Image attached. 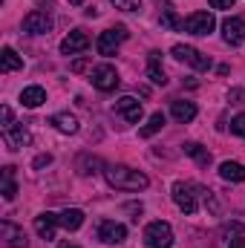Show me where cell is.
Segmentation results:
<instances>
[{
	"mask_svg": "<svg viewBox=\"0 0 245 248\" xmlns=\"http://www.w3.org/2000/svg\"><path fill=\"white\" fill-rule=\"evenodd\" d=\"M104 173H107V182L113 187H119V190H144L150 185V179L141 170H133L127 165H110Z\"/></svg>",
	"mask_w": 245,
	"mask_h": 248,
	"instance_id": "obj_1",
	"label": "cell"
},
{
	"mask_svg": "<svg viewBox=\"0 0 245 248\" xmlns=\"http://www.w3.org/2000/svg\"><path fill=\"white\" fill-rule=\"evenodd\" d=\"M199 196H205V190L193 182H176L173 185V202L182 208L184 214H196L199 211Z\"/></svg>",
	"mask_w": 245,
	"mask_h": 248,
	"instance_id": "obj_2",
	"label": "cell"
},
{
	"mask_svg": "<svg viewBox=\"0 0 245 248\" xmlns=\"http://www.w3.org/2000/svg\"><path fill=\"white\" fill-rule=\"evenodd\" d=\"M144 243H147V248H170L173 246V228L168 222L156 219L144 228Z\"/></svg>",
	"mask_w": 245,
	"mask_h": 248,
	"instance_id": "obj_3",
	"label": "cell"
},
{
	"mask_svg": "<svg viewBox=\"0 0 245 248\" xmlns=\"http://www.w3.org/2000/svg\"><path fill=\"white\" fill-rule=\"evenodd\" d=\"M173 58L182 63H190L193 69H199V72H205V69H211V58L208 55H202L199 49H193V46H184V44H176L173 46Z\"/></svg>",
	"mask_w": 245,
	"mask_h": 248,
	"instance_id": "obj_4",
	"label": "cell"
},
{
	"mask_svg": "<svg viewBox=\"0 0 245 248\" xmlns=\"http://www.w3.org/2000/svg\"><path fill=\"white\" fill-rule=\"evenodd\" d=\"M122 41H127V29L124 26H116V29H107V32L98 35L95 49H98V55H116V49H119Z\"/></svg>",
	"mask_w": 245,
	"mask_h": 248,
	"instance_id": "obj_5",
	"label": "cell"
},
{
	"mask_svg": "<svg viewBox=\"0 0 245 248\" xmlns=\"http://www.w3.org/2000/svg\"><path fill=\"white\" fill-rule=\"evenodd\" d=\"M92 87L95 90H101V93H110V90H116L119 87V72H116V66H110V63H101V66H95L92 69Z\"/></svg>",
	"mask_w": 245,
	"mask_h": 248,
	"instance_id": "obj_6",
	"label": "cell"
},
{
	"mask_svg": "<svg viewBox=\"0 0 245 248\" xmlns=\"http://www.w3.org/2000/svg\"><path fill=\"white\" fill-rule=\"evenodd\" d=\"M49 29H52V17L46 12H41V9H35V12H29L23 17V32L26 35H46Z\"/></svg>",
	"mask_w": 245,
	"mask_h": 248,
	"instance_id": "obj_7",
	"label": "cell"
},
{
	"mask_svg": "<svg viewBox=\"0 0 245 248\" xmlns=\"http://www.w3.org/2000/svg\"><path fill=\"white\" fill-rule=\"evenodd\" d=\"M214 26H216V20H214L211 12H193V15L184 20V29H187L190 35H211Z\"/></svg>",
	"mask_w": 245,
	"mask_h": 248,
	"instance_id": "obj_8",
	"label": "cell"
},
{
	"mask_svg": "<svg viewBox=\"0 0 245 248\" xmlns=\"http://www.w3.org/2000/svg\"><path fill=\"white\" fill-rule=\"evenodd\" d=\"M124 237H127V228H124L122 222L104 219V222L98 225V240L107 243V246H119V243H124Z\"/></svg>",
	"mask_w": 245,
	"mask_h": 248,
	"instance_id": "obj_9",
	"label": "cell"
},
{
	"mask_svg": "<svg viewBox=\"0 0 245 248\" xmlns=\"http://www.w3.org/2000/svg\"><path fill=\"white\" fill-rule=\"evenodd\" d=\"M222 38H225V44L240 46L245 41V20L243 17H228V20H222Z\"/></svg>",
	"mask_w": 245,
	"mask_h": 248,
	"instance_id": "obj_10",
	"label": "cell"
},
{
	"mask_svg": "<svg viewBox=\"0 0 245 248\" xmlns=\"http://www.w3.org/2000/svg\"><path fill=\"white\" fill-rule=\"evenodd\" d=\"M116 113H119L127 124H136L138 119H141V101L133 98V95H124V98L116 101Z\"/></svg>",
	"mask_w": 245,
	"mask_h": 248,
	"instance_id": "obj_11",
	"label": "cell"
},
{
	"mask_svg": "<svg viewBox=\"0 0 245 248\" xmlns=\"http://www.w3.org/2000/svg\"><path fill=\"white\" fill-rule=\"evenodd\" d=\"M90 46V35L87 32H81V29H75V32H69L66 38L61 41V52L63 55H75V52H84Z\"/></svg>",
	"mask_w": 245,
	"mask_h": 248,
	"instance_id": "obj_12",
	"label": "cell"
},
{
	"mask_svg": "<svg viewBox=\"0 0 245 248\" xmlns=\"http://www.w3.org/2000/svg\"><path fill=\"white\" fill-rule=\"evenodd\" d=\"M0 234H3V240H6V248H26V234H23V228H17L15 222L3 219V222H0Z\"/></svg>",
	"mask_w": 245,
	"mask_h": 248,
	"instance_id": "obj_13",
	"label": "cell"
},
{
	"mask_svg": "<svg viewBox=\"0 0 245 248\" xmlns=\"http://www.w3.org/2000/svg\"><path fill=\"white\" fill-rule=\"evenodd\" d=\"M58 214H41L35 217V231L41 240H55V228H58Z\"/></svg>",
	"mask_w": 245,
	"mask_h": 248,
	"instance_id": "obj_14",
	"label": "cell"
},
{
	"mask_svg": "<svg viewBox=\"0 0 245 248\" xmlns=\"http://www.w3.org/2000/svg\"><path fill=\"white\" fill-rule=\"evenodd\" d=\"M29 141H32V136H29V130H26L23 124H12V127H6V144H9L12 150L23 147V144H29Z\"/></svg>",
	"mask_w": 245,
	"mask_h": 248,
	"instance_id": "obj_15",
	"label": "cell"
},
{
	"mask_svg": "<svg viewBox=\"0 0 245 248\" xmlns=\"http://www.w3.org/2000/svg\"><path fill=\"white\" fill-rule=\"evenodd\" d=\"M170 116L179 124L193 122V119H196V104H193V101H173V104H170Z\"/></svg>",
	"mask_w": 245,
	"mask_h": 248,
	"instance_id": "obj_16",
	"label": "cell"
},
{
	"mask_svg": "<svg viewBox=\"0 0 245 248\" xmlns=\"http://www.w3.org/2000/svg\"><path fill=\"white\" fill-rule=\"evenodd\" d=\"M147 78H150L153 84H159V87L168 84V75H165V69H162V55H159V52H150V58H147Z\"/></svg>",
	"mask_w": 245,
	"mask_h": 248,
	"instance_id": "obj_17",
	"label": "cell"
},
{
	"mask_svg": "<svg viewBox=\"0 0 245 248\" xmlns=\"http://www.w3.org/2000/svg\"><path fill=\"white\" fill-rule=\"evenodd\" d=\"M44 101H46V90H44V87H38V84H35V87H26V90L20 93V104H23V107H29V110L41 107Z\"/></svg>",
	"mask_w": 245,
	"mask_h": 248,
	"instance_id": "obj_18",
	"label": "cell"
},
{
	"mask_svg": "<svg viewBox=\"0 0 245 248\" xmlns=\"http://www.w3.org/2000/svg\"><path fill=\"white\" fill-rule=\"evenodd\" d=\"M219 176L225 182H245V165H240V162H222L219 165Z\"/></svg>",
	"mask_w": 245,
	"mask_h": 248,
	"instance_id": "obj_19",
	"label": "cell"
},
{
	"mask_svg": "<svg viewBox=\"0 0 245 248\" xmlns=\"http://www.w3.org/2000/svg\"><path fill=\"white\" fill-rule=\"evenodd\" d=\"M58 222H61L66 231H78V228L84 225V211H78V208H66L63 214H58Z\"/></svg>",
	"mask_w": 245,
	"mask_h": 248,
	"instance_id": "obj_20",
	"label": "cell"
},
{
	"mask_svg": "<svg viewBox=\"0 0 245 248\" xmlns=\"http://www.w3.org/2000/svg\"><path fill=\"white\" fill-rule=\"evenodd\" d=\"M49 124L55 127V130H61V133H78V119L75 116H69V113H55Z\"/></svg>",
	"mask_w": 245,
	"mask_h": 248,
	"instance_id": "obj_21",
	"label": "cell"
},
{
	"mask_svg": "<svg viewBox=\"0 0 245 248\" xmlns=\"http://www.w3.org/2000/svg\"><path fill=\"white\" fill-rule=\"evenodd\" d=\"M3 187H0V193H3V199H15L17 196V182H15V168H3Z\"/></svg>",
	"mask_w": 245,
	"mask_h": 248,
	"instance_id": "obj_22",
	"label": "cell"
},
{
	"mask_svg": "<svg viewBox=\"0 0 245 248\" xmlns=\"http://www.w3.org/2000/svg\"><path fill=\"white\" fill-rule=\"evenodd\" d=\"M0 69H3V72H17V69H23V58H20V55H17L12 46H6V49H3Z\"/></svg>",
	"mask_w": 245,
	"mask_h": 248,
	"instance_id": "obj_23",
	"label": "cell"
},
{
	"mask_svg": "<svg viewBox=\"0 0 245 248\" xmlns=\"http://www.w3.org/2000/svg\"><path fill=\"white\" fill-rule=\"evenodd\" d=\"M184 153H187V156H193V159H196V165H202V168H208V165H211V153H208L202 144H196V141H187V144H184Z\"/></svg>",
	"mask_w": 245,
	"mask_h": 248,
	"instance_id": "obj_24",
	"label": "cell"
},
{
	"mask_svg": "<svg viewBox=\"0 0 245 248\" xmlns=\"http://www.w3.org/2000/svg\"><path fill=\"white\" fill-rule=\"evenodd\" d=\"M162 127H165V113H153V116L147 119V124L138 130V136H141V139H150V136H156Z\"/></svg>",
	"mask_w": 245,
	"mask_h": 248,
	"instance_id": "obj_25",
	"label": "cell"
},
{
	"mask_svg": "<svg viewBox=\"0 0 245 248\" xmlns=\"http://www.w3.org/2000/svg\"><path fill=\"white\" fill-rule=\"evenodd\" d=\"M162 26L165 29H184V20H179V15L173 12V6H168L162 12Z\"/></svg>",
	"mask_w": 245,
	"mask_h": 248,
	"instance_id": "obj_26",
	"label": "cell"
},
{
	"mask_svg": "<svg viewBox=\"0 0 245 248\" xmlns=\"http://www.w3.org/2000/svg\"><path fill=\"white\" fill-rule=\"evenodd\" d=\"M231 133H237L240 139H245V113H243V116H234V119H231Z\"/></svg>",
	"mask_w": 245,
	"mask_h": 248,
	"instance_id": "obj_27",
	"label": "cell"
},
{
	"mask_svg": "<svg viewBox=\"0 0 245 248\" xmlns=\"http://www.w3.org/2000/svg\"><path fill=\"white\" fill-rule=\"evenodd\" d=\"M119 9H124V12H138L141 9V0H113Z\"/></svg>",
	"mask_w": 245,
	"mask_h": 248,
	"instance_id": "obj_28",
	"label": "cell"
},
{
	"mask_svg": "<svg viewBox=\"0 0 245 248\" xmlns=\"http://www.w3.org/2000/svg\"><path fill=\"white\" fill-rule=\"evenodd\" d=\"M208 3H211L214 9H231V6H234L237 0H208Z\"/></svg>",
	"mask_w": 245,
	"mask_h": 248,
	"instance_id": "obj_29",
	"label": "cell"
},
{
	"mask_svg": "<svg viewBox=\"0 0 245 248\" xmlns=\"http://www.w3.org/2000/svg\"><path fill=\"white\" fill-rule=\"evenodd\" d=\"M228 98H231L234 104H243V101H245V93H243V90H231V93H228Z\"/></svg>",
	"mask_w": 245,
	"mask_h": 248,
	"instance_id": "obj_30",
	"label": "cell"
},
{
	"mask_svg": "<svg viewBox=\"0 0 245 248\" xmlns=\"http://www.w3.org/2000/svg\"><path fill=\"white\" fill-rule=\"evenodd\" d=\"M0 119H3V124H6V127H12V110H9L6 104L0 107Z\"/></svg>",
	"mask_w": 245,
	"mask_h": 248,
	"instance_id": "obj_31",
	"label": "cell"
},
{
	"mask_svg": "<svg viewBox=\"0 0 245 248\" xmlns=\"http://www.w3.org/2000/svg\"><path fill=\"white\" fill-rule=\"evenodd\" d=\"M87 63H90L87 58H81V61H75V63H72V72H84V69H87Z\"/></svg>",
	"mask_w": 245,
	"mask_h": 248,
	"instance_id": "obj_32",
	"label": "cell"
},
{
	"mask_svg": "<svg viewBox=\"0 0 245 248\" xmlns=\"http://www.w3.org/2000/svg\"><path fill=\"white\" fill-rule=\"evenodd\" d=\"M49 162H52L49 153H46V156H38V159H35V168H44V165H49Z\"/></svg>",
	"mask_w": 245,
	"mask_h": 248,
	"instance_id": "obj_33",
	"label": "cell"
},
{
	"mask_svg": "<svg viewBox=\"0 0 245 248\" xmlns=\"http://www.w3.org/2000/svg\"><path fill=\"white\" fill-rule=\"evenodd\" d=\"M228 248H245V240L243 237H237V240H231V246Z\"/></svg>",
	"mask_w": 245,
	"mask_h": 248,
	"instance_id": "obj_34",
	"label": "cell"
},
{
	"mask_svg": "<svg viewBox=\"0 0 245 248\" xmlns=\"http://www.w3.org/2000/svg\"><path fill=\"white\" fill-rule=\"evenodd\" d=\"M69 3H72V6H84L87 0H69Z\"/></svg>",
	"mask_w": 245,
	"mask_h": 248,
	"instance_id": "obj_35",
	"label": "cell"
},
{
	"mask_svg": "<svg viewBox=\"0 0 245 248\" xmlns=\"http://www.w3.org/2000/svg\"><path fill=\"white\" fill-rule=\"evenodd\" d=\"M61 248H78V246H69V243H63V246Z\"/></svg>",
	"mask_w": 245,
	"mask_h": 248,
	"instance_id": "obj_36",
	"label": "cell"
}]
</instances>
